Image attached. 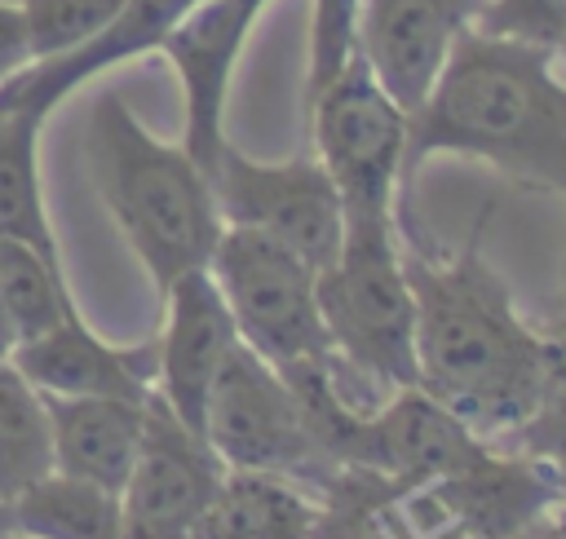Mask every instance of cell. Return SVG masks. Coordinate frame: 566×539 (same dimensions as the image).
Listing matches in <instances>:
<instances>
[{
    "label": "cell",
    "mask_w": 566,
    "mask_h": 539,
    "mask_svg": "<svg viewBox=\"0 0 566 539\" xmlns=\"http://www.w3.org/2000/svg\"><path fill=\"white\" fill-rule=\"evenodd\" d=\"M84 168L115 230L164 292L208 256L226 230L208 172L181 141H159L119 93H97L84 119Z\"/></svg>",
    "instance_id": "cell-3"
},
{
    "label": "cell",
    "mask_w": 566,
    "mask_h": 539,
    "mask_svg": "<svg viewBox=\"0 0 566 539\" xmlns=\"http://www.w3.org/2000/svg\"><path fill=\"white\" fill-rule=\"evenodd\" d=\"M358 0H314L310 18V66H305V93L332 80L354 53H358Z\"/></svg>",
    "instance_id": "cell-24"
},
{
    "label": "cell",
    "mask_w": 566,
    "mask_h": 539,
    "mask_svg": "<svg viewBox=\"0 0 566 539\" xmlns=\"http://www.w3.org/2000/svg\"><path fill=\"white\" fill-rule=\"evenodd\" d=\"M500 446H509V451H517V455L544 464V468L562 482V490H566V353H562V362H557V371H553V384H548V393L539 398L535 415H531L509 442H500Z\"/></svg>",
    "instance_id": "cell-23"
},
{
    "label": "cell",
    "mask_w": 566,
    "mask_h": 539,
    "mask_svg": "<svg viewBox=\"0 0 566 539\" xmlns=\"http://www.w3.org/2000/svg\"><path fill=\"white\" fill-rule=\"evenodd\" d=\"M0 530L4 539H124L119 495L53 468L0 499Z\"/></svg>",
    "instance_id": "cell-17"
},
{
    "label": "cell",
    "mask_w": 566,
    "mask_h": 539,
    "mask_svg": "<svg viewBox=\"0 0 566 539\" xmlns=\"http://www.w3.org/2000/svg\"><path fill=\"white\" fill-rule=\"evenodd\" d=\"M208 181L226 225H243L283 243L305 265H314V274L336 261L345 239V203L314 155L265 163L226 141Z\"/></svg>",
    "instance_id": "cell-8"
},
{
    "label": "cell",
    "mask_w": 566,
    "mask_h": 539,
    "mask_svg": "<svg viewBox=\"0 0 566 539\" xmlns=\"http://www.w3.org/2000/svg\"><path fill=\"white\" fill-rule=\"evenodd\" d=\"M553 512H557V517H562V521H566V490H562V499H557V504H553Z\"/></svg>",
    "instance_id": "cell-28"
},
{
    "label": "cell",
    "mask_w": 566,
    "mask_h": 539,
    "mask_svg": "<svg viewBox=\"0 0 566 539\" xmlns=\"http://www.w3.org/2000/svg\"><path fill=\"white\" fill-rule=\"evenodd\" d=\"M314 159L340 190L345 216H394L407 146V110L380 88L363 49L305 93Z\"/></svg>",
    "instance_id": "cell-6"
},
{
    "label": "cell",
    "mask_w": 566,
    "mask_h": 539,
    "mask_svg": "<svg viewBox=\"0 0 566 539\" xmlns=\"http://www.w3.org/2000/svg\"><path fill=\"white\" fill-rule=\"evenodd\" d=\"M0 539H4V530H0Z\"/></svg>",
    "instance_id": "cell-29"
},
{
    "label": "cell",
    "mask_w": 566,
    "mask_h": 539,
    "mask_svg": "<svg viewBox=\"0 0 566 539\" xmlns=\"http://www.w3.org/2000/svg\"><path fill=\"white\" fill-rule=\"evenodd\" d=\"M486 0H358V44L380 88L416 110Z\"/></svg>",
    "instance_id": "cell-12"
},
{
    "label": "cell",
    "mask_w": 566,
    "mask_h": 539,
    "mask_svg": "<svg viewBox=\"0 0 566 539\" xmlns=\"http://www.w3.org/2000/svg\"><path fill=\"white\" fill-rule=\"evenodd\" d=\"M195 539H318V499L296 477L226 468L195 521Z\"/></svg>",
    "instance_id": "cell-16"
},
{
    "label": "cell",
    "mask_w": 566,
    "mask_h": 539,
    "mask_svg": "<svg viewBox=\"0 0 566 539\" xmlns=\"http://www.w3.org/2000/svg\"><path fill=\"white\" fill-rule=\"evenodd\" d=\"M53 473V433L44 393L0 358V499L18 495L22 486Z\"/></svg>",
    "instance_id": "cell-19"
},
{
    "label": "cell",
    "mask_w": 566,
    "mask_h": 539,
    "mask_svg": "<svg viewBox=\"0 0 566 539\" xmlns=\"http://www.w3.org/2000/svg\"><path fill=\"white\" fill-rule=\"evenodd\" d=\"M195 0H128L97 35H88L84 44L57 53V57H40V62H27L18 75H9L0 84V97L4 102H18V106H31L35 115H53L80 84H88L93 75L119 66V62H133L142 53H155L159 40L168 35V27L190 9Z\"/></svg>",
    "instance_id": "cell-14"
},
{
    "label": "cell",
    "mask_w": 566,
    "mask_h": 539,
    "mask_svg": "<svg viewBox=\"0 0 566 539\" xmlns=\"http://www.w3.org/2000/svg\"><path fill=\"white\" fill-rule=\"evenodd\" d=\"M562 57L539 44L486 35L469 27L447 53L438 80L407 110V146L398 177V239L433 243L416 216L420 168L438 155L482 159L517 186L566 199V75ZM566 340V309L553 331Z\"/></svg>",
    "instance_id": "cell-2"
},
{
    "label": "cell",
    "mask_w": 566,
    "mask_h": 539,
    "mask_svg": "<svg viewBox=\"0 0 566 539\" xmlns=\"http://www.w3.org/2000/svg\"><path fill=\"white\" fill-rule=\"evenodd\" d=\"M203 442L226 468L283 473L318 490L340 464L327 459L318 437L305 424V411L287 380L252 353L243 340L226 353L208 402H203Z\"/></svg>",
    "instance_id": "cell-7"
},
{
    "label": "cell",
    "mask_w": 566,
    "mask_h": 539,
    "mask_svg": "<svg viewBox=\"0 0 566 539\" xmlns=\"http://www.w3.org/2000/svg\"><path fill=\"white\" fill-rule=\"evenodd\" d=\"M13 349V327H9V318H4V300H0V358Z\"/></svg>",
    "instance_id": "cell-27"
},
{
    "label": "cell",
    "mask_w": 566,
    "mask_h": 539,
    "mask_svg": "<svg viewBox=\"0 0 566 539\" xmlns=\"http://www.w3.org/2000/svg\"><path fill=\"white\" fill-rule=\"evenodd\" d=\"M9 539H13V535H9Z\"/></svg>",
    "instance_id": "cell-30"
},
{
    "label": "cell",
    "mask_w": 566,
    "mask_h": 539,
    "mask_svg": "<svg viewBox=\"0 0 566 539\" xmlns=\"http://www.w3.org/2000/svg\"><path fill=\"white\" fill-rule=\"evenodd\" d=\"M509 539H566V521L548 508V512H539L535 521H526L522 530H513Z\"/></svg>",
    "instance_id": "cell-26"
},
{
    "label": "cell",
    "mask_w": 566,
    "mask_h": 539,
    "mask_svg": "<svg viewBox=\"0 0 566 539\" xmlns=\"http://www.w3.org/2000/svg\"><path fill=\"white\" fill-rule=\"evenodd\" d=\"M226 464L190 433L159 393L146 398V437L119 490L124 539H195V521L212 499Z\"/></svg>",
    "instance_id": "cell-10"
},
{
    "label": "cell",
    "mask_w": 566,
    "mask_h": 539,
    "mask_svg": "<svg viewBox=\"0 0 566 539\" xmlns=\"http://www.w3.org/2000/svg\"><path fill=\"white\" fill-rule=\"evenodd\" d=\"M13 367L53 398H128L146 402L155 393V340L111 345L102 340L80 309L57 318L49 331L18 340L9 349Z\"/></svg>",
    "instance_id": "cell-13"
},
{
    "label": "cell",
    "mask_w": 566,
    "mask_h": 539,
    "mask_svg": "<svg viewBox=\"0 0 566 539\" xmlns=\"http://www.w3.org/2000/svg\"><path fill=\"white\" fill-rule=\"evenodd\" d=\"M318 314L332 353L371 389L416 384V300L394 216H345L340 252L318 270Z\"/></svg>",
    "instance_id": "cell-4"
},
{
    "label": "cell",
    "mask_w": 566,
    "mask_h": 539,
    "mask_svg": "<svg viewBox=\"0 0 566 539\" xmlns=\"http://www.w3.org/2000/svg\"><path fill=\"white\" fill-rule=\"evenodd\" d=\"M208 274L234 318L239 340L274 371H292L332 353L318 314V274L283 243L243 225H226L208 256Z\"/></svg>",
    "instance_id": "cell-5"
},
{
    "label": "cell",
    "mask_w": 566,
    "mask_h": 539,
    "mask_svg": "<svg viewBox=\"0 0 566 539\" xmlns=\"http://www.w3.org/2000/svg\"><path fill=\"white\" fill-rule=\"evenodd\" d=\"M0 300L13 327V345L49 331L57 318L75 309L62 261H49L35 247L9 239H0Z\"/></svg>",
    "instance_id": "cell-20"
},
{
    "label": "cell",
    "mask_w": 566,
    "mask_h": 539,
    "mask_svg": "<svg viewBox=\"0 0 566 539\" xmlns=\"http://www.w3.org/2000/svg\"><path fill=\"white\" fill-rule=\"evenodd\" d=\"M128 0H18L27 40H31V62L57 57L88 35H97Z\"/></svg>",
    "instance_id": "cell-21"
},
{
    "label": "cell",
    "mask_w": 566,
    "mask_h": 539,
    "mask_svg": "<svg viewBox=\"0 0 566 539\" xmlns=\"http://www.w3.org/2000/svg\"><path fill=\"white\" fill-rule=\"evenodd\" d=\"M40 128L44 115L0 97V239L62 261L40 181Z\"/></svg>",
    "instance_id": "cell-18"
},
{
    "label": "cell",
    "mask_w": 566,
    "mask_h": 539,
    "mask_svg": "<svg viewBox=\"0 0 566 539\" xmlns=\"http://www.w3.org/2000/svg\"><path fill=\"white\" fill-rule=\"evenodd\" d=\"M270 0H195L159 40L155 53L181 80V146L212 177L226 137V102L234 84V66L248 49L252 27L261 22Z\"/></svg>",
    "instance_id": "cell-9"
},
{
    "label": "cell",
    "mask_w": 566,
    "mask_h": 539,
    "mask_svg": "<svg viewBox=\"0 0 566 539\" xmlns=\"http://www.w3.org/2000/svg\"><path fill=\"white\" fill-rule=\"evenodd\" d=\"M159 296L164 331L155 336V393L190 433L203 437V402L226 353L239 345V331L208 270L172 278Z\"/></svg>",
    "instance_id": "cell-11"
},
{
    "label": "cell",
    "mask_w": 566,
    "mask_h": 539,
    "mask_svg": "<svg viewBox=\"0 0 566 539\" xmlns=\"http://www.w3.org/2000/svg\"><path fill=\"white\" fill-rule=\"evenodd\" d=\"M486 212L460 247L402 243L416 300V384L482 442H509L539 406L562 362V340L531 331L509 283L482 256Z\"/></svg>",
    "instance_id": "cell-1"
},
{
    "label": "cell",
    "mask_w": 566,
    "mask_h": 539,
    "mask_svg": "<svg viewBox=\"0 0 566 539\" xmlns=\"http://www.w3.org/2000/svg\"><path fill=\"white\" fill-rule=\"evenodd\" d=\"M44 406L53 433V468L119 495L146 437V402L44 393Z\"/></svg>",
    "instance_id": "cell-15"
},
{
    "label": "cell",
    "mask_w": 566,
    "mask_h": 539,
    "mask_svg": "<svg viewBox=\"0 0 566 539\" xmlns=\"http://www.w3.org/2000/svg\"><path fill=\"white\" fill-rule=\"evenodd\" d=\"M31 62V40L18 0H0V84Z\"/></svg>",
    "instance_id": "cell-25"
},
{
    "label": "cell",
    "mask_w": 566,
    "mask_h": 539,
    "mask_svg": "<svg viewBox=\"0 0 566 539\" xmlns=\"http://www.w3.org/2000/svg\"><path fill=\"white\" fill-rule=\"evenodd\" d=\"M473 27L486 35L566 53V0H486Z\"/></svg>",
    "instance_id": "cell-22"
}]
</instances>
